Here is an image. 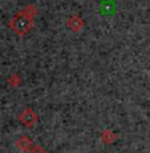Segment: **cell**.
<instances>
[{
	"instance_id": "1",
	"label": "cell",
	"mask_w": 150,
	"mask_h": 153,
	"mask_svg": "<svg viewBox=\"0 0 150 153\" xmlns=\"http://www.w3.org/2000/svg\"><path fill=\"white\" fill-rule=\"evenodd\" d=\"M10 27L13 29L15 33L27 35L29 32V29L33 27V22H32V17L27 16V15L23 12L12 17V20L10 22Z\"/></svg>"
},
{
	"instance_id": "2",
	"label": "cell",
	"mask_w": 150,
	"mask_h": 153,
	"mask_svg": "<svg viewBox=\"0 0 150 153\" xmlns=\"http://www.w3.org/2000/svg\"><path fill=\"white\" fill-rule=\"evenodd\" d=\"M20 120H21L23 123H24L25 125H31L32 123L35 121V120H36V116H35V113L32 111H25L24 113L21 114V117H20Z\"/></svg>"
},
{
	"instance_id": "3",
	"label": "cell",
	"mask_w": 150,
	"mask_h": 153,
	"mask_svg": "<svg viewBox=\"0 0 150 153\" xmlns=\"http://www.w3.org/2000/svg\"><path fill=\"white\" fill-rule=\"evenodd\" d=\"M68 25L73 29V31H77V29H80V28H81L82 22H81V19H78V17H72V19L69 20Z\"/></svg>"
},
{
	"instance_id": "4",
	"label": "cell",
	"mask_w": 150,
	"mask_h": 153,
	"mask_svg": "<svg viewBox=\"0 0 150 153\" xmlns=\"http://www.w3.org/2000/svg\"><path fill=\"white\" fill-rule=\"evenodd\" d=\"M17 146H19V149H21V151H27V144H31L29 143V140H27V137H21L19 141H17Z\"/></svg>"
},
{
	"instance_id": "5",
	"label": "cell",
	"mask_w": 150,
	"mask_h": 153,
	"mask_svg": "<svg viewBox=\"0 0 150 153\" xmlns=\"http://www.w3.org/2000/svg\"><path fill=\"white\" fill-rule=\"evenodd\" d=\"M31 153H45V151L43 148H40V146H36L33 151H31Z\"/></svg>"
}]
</instances>
